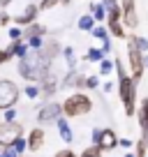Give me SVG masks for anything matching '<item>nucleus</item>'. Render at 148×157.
<instances>
[{"instance_id":"7","label":"nucleus","mask_w":148,"mask_h":157,"mask_svg":"<svg viewBox=\"0 0 148 157\" xmlns=\"http://www.w3.org/2000/svg\"><path fill=\"white\" fill-rule=\"evenodd\" d=\"M63 113H65L63 111V104L49 102V104H44V106L37 111V120H40V123H51V120H58Z\"/></svg>"},{"instance_id":"47","label":"nucleus","mask_w":148,"mask_h":157,"mask_svg":"<svg viewBox=\"0 0 148 157\" xmlns=\"http://www.w3.org/2000/svg\"><path fill=\"white\" fill-rule=\"evenodd\" d=\"M19 157H23V155H19Z\"/></svg>"},{"instance_id":"25","label":"nucleus","mask_w":148,"mask_h":157,"mask_svg":"<svg viewBox=\"0 0 148 157\" xmlns=\"http://www.w3.org/2000/svg\"><path fill=\"white\" fill-rule=\"evenodd\" d=\"M23 93H25V97H28V99H37L42 95V86H25Z\"/></svg>"},{"instance_id":"39","label":"nucleus","mask_w":148,"mask_h":157,"mask_svg":"<svg viewBox=\"0 0 148 157\" xmlns=\"http://www.w3.org/2000/svg\"><path fill=\"white\" fill-rule=\"evenodd\" d=\"M56 157H76V155H74L72 150H58V152H56Z\"/></svg>"},{"instance_id":"42","label":"nucleus","mask_w":148,"mask_h":157,"mask_svg":"<svg viewBox=\"0 0 148 157\" xmlns=\"http://www.w3.org/2000/svg\"><path fill=\"white\" fill-rule=\"evenodd\" d=\"M132 143H134V141H130V139H120V146H123V148H127V150L132 148Z\"/></svg>"},{"instance_id":"17","label":"nucleus","mask_w":148,"mask_h":157,"mask_svg":"<svg viewBox=\"0 0 148 157\" xmlns=\"http://www.w3.org/2000/svg\"><path fill=\"white\" fill-rule=\"evenodd\" d=\"M56 125H58V132H60V139H63L65 143H72L74 141V136H72V129H69V123L65 120L63 116L56 120Z\"/></svg>"},{"instance_id":"38","label":"nucleus","mask_w":148,"mask_h":157,"mask_svg":"<svg viewBox=\"0 0 148 157\" xmlns=\"http://www.w3.org/2000/svg\"><path fill=\"white\" fill-rule=\"evenodd\" d=\"M102 51H104V53H109V51H111V39H102Z\"/></svg>"},{"instance_id":"19","label":"nucleus","mask_w":148,"mask_h":157,"mask_svg":"<svg viewBox=\"0 0 148 157\" xmlns=\"http://www.w3.org/2000/svg\"><path fill=\"white\" fill-rule=\"evenodd\" d=\"M90 12H93L95 21L109 19V12H107V7H104V2H93V5H90Z\"/></svg>"},{"instance_id":"11","label":"nucleus","mask_w":148,"mask_h":157,"mask_svg":"<svg viewBox=\"0 0 148 157\" xmlns=\"http://www.w3.org/2000/svg\"><path fill=\"white\" fill-rule=\"evenodd\" d=\"M86 78L88 76H81L76 69H69V74L63 81V88H86Z\"/></svg>"},{"instance_id":"23","label":"nucleus","mask_w":148,"mask_h":157,"mask_svg":"<svg viewBox=\"0 0 148 157\" xmlns=\"http://www.w3.org/2000/svg\"><path fill=\"white\" fill-rule=\"evenodd\" d=\"M67 2H69V0H42L40 10L46 12V10H53V7H58V5H67Z\"/></svg>"},{"instance_id":"1","label":"nucleus","mask_w":148,"mask_h":157,"mask_svg":"<svg viewBox=\"0 0 148 157\" xmlns=\"http://www.w3.org/2000/svg\"><path fill=\"white\" fill-rule=\"evenodd\" d=\"M16 69H19V74L25 81L37 83V81H42V78L51 72V60H46L44 56H42V51H30L25 58L19 60V67Z\"/></svg>"},{"instance_id":"27","label":"nucleus","mask_w":148,"mask_h":157,"mask_svg":"<svg viewBox=\"0 0 148 157\" xmlns=\"http://www.w3.org/2000/svg\"><path fill=\"white\" fill-rule=\"evenodd\" d=\"M109 30H111V35H114V37H120V39L125 37V30H123V25H120V21L109 23Z\"/></svg>"},{"instance_id":"29","label":"nucleus","mask_w":148,"mask_h":157,"mask_svg":"<svg viewBox=\"0 0 148 157\" xmlns=\"http://www.w3.org/2000/svg\"><path fill=\"white\" fill-rule=\"evenodd\" d=\"M28 44H30V49H33V51H40L42 46H44V39H42V35H37V37H30L28 39Z\"/></svg>"},{"instance_id":"9","label":"nucleus","mask_w":148,"mask_h":157,"mask_svg":"<svg viewBox=\"0 0 148 157\" xmlns=\"http://www.w3.org/2000/svg\"><path fill=\"white\" fill-rule=\"evenodd\" d=\"M97 146L102 148V150H114L116 146H120V139L114 134V129H102V134H99V141Z\"/></svg>"},{"instance_id":"37","label":"nucleus","mask_w":148,"mask_h":157,"mask_svg":"<svg viewBox=\"0 0 148 157\" xmlns=\"http://www.w3.org/2000/svg\"><path fill=\"white\" fill-rule=\"evenodd\" d=\"M10 58H12V51H10V49H7V51H0V65L7 63Z\"/></svg>"},{"instance_id":"13","label":"nucleus","mask_w":148,"mask_h":157,"mask_svg":"<svg viewBox=\"0 0 148 157\" xmlns=\"http://www.w3.org/2000/svg\"><path fill=\"white\" fill-rule=\"evenodd\" d=\"M139 125H141V132H143V139L148 141V97L139 104Z\"/></svg>"},{"instance_id":"22","label":"nucleus","mask_w":148,"mask_h":157,"mask_svg":"<svg viewBox=\"0 0 148 157\" xmlns=\"http://www.w3.org/2000/svg\"><path fill=\"white\" fill-rule=\"evenodd\" d=\"M63 53H65V60H67V67L76 69V53H74V49H72V46H65Z\"/></svg>"},{"instance_id":"36","label":"nucleus","mask_w":148,"mask_h":157,"mask_svg":"<svg viewBox=\"0 0 148 157\" xmlns=\"http://www.w3.org/2000/svg\"><path fill=\"white\" fill-rule=\"evenodd\" d=\"M137 44H139V49H141V53H146V51H148V39L137 37Z\"/></svg>"},{"instance_id":"43","label":"nucleus","mask_w":148,"mask_h":157,"mask_svg":"<svg viewBox=\"0 0 148 157\" xmlns=\"http://www.w3.org/2000/svg\"><path fill=\"white\" fill-rule=\"evenodd\" d=\"M111 88H114V86H111V81H107V83L102 86V90H104V93H111Z\"/></svg>"},{"instance_id":"46","label":"nucleus","mask_w":148,"mask_h":157,"mask_svg":"<svg viewBox=\"0 0 148 157\" xmlns=\"http://www.w3.org/2000/svg\"><path fill=\"white\" fill-rule=\"evenodd\" d=\"M2 123H5V120H0V125H2Z\"/></svg>"},{"instance_id":"8","label":"nucleus","mask_w":148,"mask_h":157,"mask_svg":"<svg viewBox=\"0 0 148 157\" xmlns=\"http://www.w3.org/2000/svg\"><path fill=\"white\" fill-rule=\"evenodd\" d=\"M120 7H123V21L134 30V28L139 25L137 12H134V0H120Z\"/></svg>"},{"instance_id":"32","label":"nucleus","mask_w":148,"mask_h":157,"mask_svg":"<svg viewBox=\"0 0 148 157\" xmlns=\"http://www.w3.org/2000/svg\"><path fill=\"white\" fill-rule=\"evenodd\" d=\"M2 120H5V123H14V120H16V109H14V106L7 109L5 116H2Z\"/></svg>"},{"instance_id":"33","label":"nucleus","mask_w":148,"mask_h":157,"mask_svg":"<svg viewBox=\"0 0 148 157\" xmlns=\"http://www.w3.org/2000/svg\"><path fill=\"white\" fill-rule=\"evenodd\" d=\"M146 148H148V141H146V139H141L139 146H137V157H146Z\"/></svg>"},{"instance_id":"15","label":"nucleus","mask_w":148,"mask_h":157,"mask_svg":"<svg viewBox=\"0 0 148 157\" xmlns=\"http://www.w3.org/2000/svg\"><path fill=\"white\" fill-rule=\"evenodd\" d=\"M40 51H42V56H44L46 60H51V63H53V58L60 53V44L56 42V39H49V42H44V46H42Z\"/></svg>"},{"instance_id":"20","label":"nucleus","mask_w":148,"mask_h":157,"mask_svg":"<svg viewBox=\"0 0 148 157\" xmlns=\"http://www.w3.org/2000/svg\"><path fill=\"white\" fill-rule=\"evenodd\" d=\"M46 33V28L44 25H40V23H30L28 25V30H23V37H37V35H44Z\"/></svg>"},{"instance_id":"12","label":"nucleus","mask_w":148,"mask_h":157,"mask_svg":"<svg viewBox=\"0 0 148 157\" xmlns=\"http://www.w3.org/2000/svg\"><path fill=\"white\" fill-rule=\"evenodd\" d=\"M104 7H107L109 12V23H116V21L123 19V7L118 5V0H104Z\"/></svg>"},{"instance_id":"45","label":"nucleus","mask_w":148,"mask_h":157,"mask_svg":"<svg viewBox=\"0 0 148 157\" xmlns=\"http://www.w3.org/2000/svg\"><path fill=\"white\" fill-rule=\"evenodd\" d=\"M125 157H137V155H132V152H127V155H125Z\"/></svg>"},{"instance_id":"30","label":"nucleus","mask_w":148,"mask_h":157,"mask_svg":"<svg viewBox=\"0 0 148 157\" xmlns=\"http://www.w3.org/2000/svg\"><path fill=\"white\" fill-rule=\"evenodd\" d=\"M93 37H97V39H107V37H109V28L95 25V28H93Z\"/></svg>"},{"instance_id":"2","label":"nucleus","mask_w":148,"mask_h":157,"mask_svg":"<svg viewBox=\"0 0 148 157\" xmlns=\"http://www.w3.org/2000/svg\"><path fill=\"white\" fill-rule=\"evenodd\" d=\"M116 72H118V95L123 99L125 113L134 116V111H137V78L127 76V72H125L120 60H116Z\"/></svg>"},{"instance_id":"31","label":"nucleus","mask_w":148,"mask_h":157,"mask_svg":"<svg viewBox=\"0 0 148 157\" xmlns=\"http://www.w3.org/2000/svg\"><path fill=\"white\" fill-rule=\"evenodd\" d=\"M12 146H14V150H16V152L21 155V152H23L25 148H28V141H25V139H16V141L12 143Z\"/></svg>"},{"instance_id":"21","label":"nucleus","mask_w":148,"mask_h":157,"mask_svg":"<svg viewBox=\"0 0 148 157\" xmlns=\"http://www.w3.org/2000/svg\"><path fill=\"white\" fill-rule=\"evenodd\" d=\"M79 28H81V30H88V33H93V28H95V16H93V14L81 16V19H79Z\"/></svg>"},{"instance_id":"4","label":"nucleus","mask_w":148,"mask_h":157,"mask_svg":"<svg viewBox=\"0 0 148 157\" xmlns=\"http://www.w3.org/2000/svg\"><path fill=\"white\" fill-rule=\"evenodd\" d=\"M127 58H130V72L139 81L143 69H146V65H143V53L137 44V37H130V42H127Z\"/></svg>"},{"instance_id":"5","label":"nucleus","mask_w":148,"mask_h":157,"mask_svg":"<svg viewBox=\"0 0 148 157\" xmlns=\"http://www.w3.org/2000/svg\"><path fill=\"white\" fill-rule=\"evenodd\" d=\"M19 86L14 83V81H10V78H2L0 81V111H7V109H12L16 102H19Z\"/></svg>"},{"instance_id":"41","label":"nucleus","mask_w":148,"mask_h":157,"mask_svg":"<svg viewBox=\"0 0 148 157\" xmlns=\"http://www.w3.org/2000/svg\"><path fill=\"white\" fill-rule=\"evenodd\" d=\"M99 134H102V129H93V143L97 146V141H99Z\"/></svg>"},{"instance_id":"40","label":"nucleus","mask_w":148,"mask_h":157,"mask_svg":"<svg viewBox=\"0 0 148 157\" xmlns=\"http://www.w3.org/2000/svg\"><path fill=\"white\" fill-rule=\"evenodd\" d=\"M5 23H10V14H7V12H0V25H5Z\"/></svg>"},{"instance_id":"34","label":"nucleus","mask_w":148,"mask_h":157,"mask_svg":"<svg viewBox=\"0 0 148 157\" xmlns=\"http://www.w3.org/2000/svg\"><path fill=\"white\" fill-rule=\"evenodd\" d=\"M97 86H99V78H97V76H88V78H86V88L95 90Z\"/></svg>"},{"instance_id":"3","label":"nucleus","mask_w":148,"mask_h":157,"mask_svg":"<svg viewBox=\"0 0 148 157\" xmlns=\"http://www.w3.org/2000/svg\"><path fill=\"white\" fill-rule=\"evenodd\" d=\"M90 109H93V99H90L88 95H84V93H74L63 102V111H65L67 118L86 116V113H90Z\"/></svg>"},{"instance_id":"26","label":"nucleus","mask_w":148,"mask_h":157,"mask_svg":"<svg viewBox=\"0 0 148 157\" xmlns=\"http://www.w3.org/2000/svg\"><path fill=\"white\" fill-rule=\"evenodd\" d=\"M111 69H116V60L111 63V60H107L104 58L102 63H99V74H104V76H109L111 74Z\"/></svg>"},{"instance_id":"28","label":"nucleus","mask_w":148,"mask_h":157,"mask_svg":"<svg viewBox=\"0 0 148 157\" xmlns=\"http://www.w3.org/2000/svg\"><path fill=\"white\" fill-rule=\"evenodd\" d=\"M81 157H102V148L99 146H90V148H86V150L81 152Z\"/></svg>"},{"instance_id":"6","label":"nucleus","mask_w":148,"mask_h":157,"mask_svg":"<svg viewBox=\"0 0 148 157\" xmlns=\"http://www.w3.org/2000/svg\"><path fill=\"white\" fill-rule=\"evenodd\" d=\"M21 132H23L21 123H2L0 125V148L12 146L16 139H21Z\"/></svg>"},{"instance_id":"44","label":"nucleus","mask_w":148,"mask_h":157,"mask_svg":"<svg viewBox=\"0 0 148 157\" xmlns=\"http://www.w3.org/2000/svg\"><path fill=\"white\" fill-rule=\"evenodd\" d=\"M143 65H146V67H148V56H143Z\"/></svg>"},{"instance_id":"10","label":"nucleus","mask_w":148,"mask_h":157,"mask_svg":"<svg viewBox=\"0 0 148 157\" xmlns=\"http://www.w3.org/2000/svg\"><path fill=\"white\" fill-rule=\"evenodd\" d=\"M37 12H40V7H37V5H28V7H25V10L14 19L16 25H30V23H35V19H37Z\"/></svg>"},{"instance_id":"24","label":"nucleus","mask_w":148,"mask_h":157,"mask_svg":"<svg viewBox=\"0 0 148 157\" xmlns=\"http://www.w3.org/2000/svg\"><path fill=\"white\" fill-rule=\"evenodd\" d=\"M104 56H107V53H104L102 49H95V46H93V49H88V60H93V63H102Z\"/></svg>"},{"instance_id":"16","label":"nucleus","mask_w":148,"mask_h":157,"mask_svg":"<svg viewBox=\"0 0 148 157\" xmlns=\"http://www.w3.org/2000/svg\"><path fill=\"white\" fill-rule=\"evenodd\" d=\"M40 83H42V95H53L56 90H58V78H56L51 72L46 74L44 78H42Z\"/></svg>"},{"instance_id":"35","label":"nucleus","mask_w":148,"mask_h":157,"mask_svg":"<svg viewBox=\"0 0 148 157\" xmlns=\"http://www.w3.org/2000/svg\"><path fill=\"white\" fill-rule=\"evenodd\" d=\"M19 28H21V25H16V28H12V30H10L12 42H14V39H21V37H23V30H19Z\"/></svg>"},{"instance_id":"14","label":"nucleus","mask_w":148,"mask_h":157,"mask_svg":"<svg viewBox=\"0 0 148 157\" xmlns=\"http://www.w3.org/2000/svg\"><path fill=\"white\" fill-rule=\"evenodd\" d=\"M42 146H44V129L35 127L33 132H30V136H28V148L30 150H40Z\"/></svg>"},{"instance_id":"18","label":"nucleus","mask_w":148,"mask_h":157,"mask_svg":"<svg viewBox=\"0 0 148 157\" xmlns=\"http://www.w3.org/2000/svg\"><path fill=\"white\" fill-rule=\"evenodd\" d=\"M30 44H23V42H21V39H14V42H12V46H10V51H12V56H16V58H25V56L30 53Z\"/></svg>"}]
</instances>
